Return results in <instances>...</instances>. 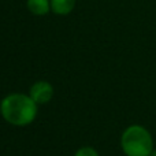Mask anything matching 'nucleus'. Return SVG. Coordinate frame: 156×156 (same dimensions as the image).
<instances>
[{
    "label": "nucleus",
    "instance_id": "nucleus-1",
    "mask_svg": "<svg viewBox=\"0 0 156 156\" xmlns=\"http://www.w3.org/2000/svg\"><path fill=\"white\" fill-rule=\"evenodd\" d=\"M2 115L8 123L15 126H25L33 122L37 114V103L26 94L14 93L3 99Z\"/></svg>",
    "mask_w": 156,
    "mask_h": 156
},
{
    "label": "nucleus",
    "instance_id": "nucleus-2",
    "mask_svg": "<svg viewBox=\"0 0 156 156\" xmlns=\"http://www.w3.org/2000/svg\"><path fill=\"white\" fill-rule=\"evenodd\" d=\"M122 149L127 156H149L154 151V140L145 127L133 125L122 134Z\"/></svg>",
    "mask_w": 156,
    "mask_h": 156
},
{
    "label": "nucleus",
    "instance_id": "nucleus-3",
    "mask_svg": "<svg viewBox=\"0 0 156 156\" xmlns=\"http://www.w3.org/2000/svg\"><path fill=\"white\" fill-rule=\"evenodd\" d=\"M54 88L47 81H38L30 88V97L34 100L37 104H45L52 99Z\"/></svg>",
    "mask_w": 156,
    "mask_h": 156
},
{
    "label": "nucleus",
    "instance_id": "nucleus-4",
    "mask_svg": "<svg viewBox=\"0 0 156 156\" xmlns=\"http://www.w3.org/2000/svg\"><path fill=\"white\" fill-rule=\"evenodd\" d=\"M76 0H51V10L58 15H67L74 10Z\"/></svg>",
    "mask_w": 156,
    "mask_h": 156
},
{
    "label": "nucleus",
    "instance_id": "nucleus-5",
    "mask_svg": "<svg viewBox=\"0 0 156 156\" xmlns=\"http://www.w3.org/2000/svg\"><path fill=\"white\" fill-rule=\"evenodd\" d=\"M27 10L34 15H45L51 10V0H27Z\"/></svg>",
    "mask_w": 156,
    "mask_h": 156
},
{
    "label": "nucleus",
    "instance_id": "nucleus-6",
    "mask_svg": "<svg viewBox=\"0 0 156 156\" xmlns=\"http://www.w3.org/2000/svg\"><path fill=\"white\" fill-rule=\"evenodd\" d=\"M76 156H99V154L93 148H90V147H83V148H81L77 152Z\"/></svg>",
    "mask_w": 156,
    "mask_h": 156
},
{
    "label": "nucleus",
    "instance_id": "nucleus-7",
    "mask_svg": "<svg viewBox=\"0 0 156 156\" xmlns=\"http://www.w3.org/2000/svg\"><path fill=\"white\" fill-rule=\"evenodd\" d=\"M149 156H156V149H154V151H152V154L149 155Z\"/></svg>",
    "mask_w": 156,
    "mask_h": 156
}]
</instances>
